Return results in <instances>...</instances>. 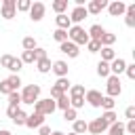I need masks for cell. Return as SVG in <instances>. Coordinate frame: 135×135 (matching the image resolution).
I'll return each instance as SVG.
<instances>
[{
	"label": "cell",
	"instance_id": "f1b7e54d",
	"mask_svg": "<svg viewBox=\"0 0 135 135\" xmlns=\"http://www.w3.org/2000/svg\"><path fill=\"white\" fill-rule=\"evenodd\" d=\"M55 105H57L59 110H68V108H70V97H68V93L61 95L59 99H55Z\"/></svg>",
	"mask_w": 135,
	"mask_h": 135
},
{
	"label": "cell",
	"instance_id": "ab89813d",
	"mask_svg": "<svg viewBox=\"0 0 135 135\" xmlns=\"http://www.w3.org/2000/svg\"><path fill=\"white\" fill-rule=\"evenodd\" d=\"M86 49H89V53H99V51H101V44H99L97 40H89V42H86Z\"/></svg>",
	"mask_w": 135,
	"mask_h": 135
},
{
	"label": "cell",
	"instance_id": "5b68a950",
	"mask_svg": "<svg viewBox=\"0 0 135 135\" xmlns=\"http://www.w3.org/2000/svg\"><path fill=\"white\" fill-rule=\"evenodd\" d=\"M15 13H17V0H4L0 6V15L4 19H13Z\"/></svg>",
	"mask_w": 135,
	"mask_h": 135
},
{
	"label": "cell",
	"instance_id": "bcb514c9",
	"mask_svg": "<svg viewBox=\"0 0 135 135\" xmlns=\"http://www.w3.org/2000/svg\"><path fill=\"white\" fill-rule=\"evenodd\" d=\"M124 131L131 133V135H135V120H129V122L124 124Z\"/></svg>",
	"mask_w": 135,
	"mask_h": 135
},
{
	"label": "cell",
	"instance_id": "6da1fadb",
	"mask_svg": "<svg viewBox=\"0 0 135 135\" xmlns=\"http://www.w3.org/2000/svg\"><path fill=\"white\" fill-rule=\"evenodd\" d=\"M68 40L74 42L76 46H80V44H86L89 42V34H86V30L82 25H72L68 30Z\"/></svg>",
	"mask_w": 135,
	"mask_h": 135
},
{
	"label": "cell",
	"instance_id": "7402d4cb",
	"mask_svg": "<svg viewBox=\"0 0 135 135\" xmlns=\"http://www.w3.org/2000/svg\"><path fill=\"white\" fill-rule=\"evenodd\" d=\"M114 42H116V34H110V32H105V34L99 38V44H101V46H112Z\"/></svg>",
	"mask_w": 135,
	"mask_h": 135
},
{
	"label": "cell",
	"instance_id": "d4e9b609",
	"mask_svg": "<svg viewBox=\"0 0 135 135\" xmlns=\"http://www.w3.org/2000/svg\"><path fill=\"white\" fill-rule=\"evenodd\" d=\"M25 120H27V114H25V112L19 108V110L15 112V116H13V122H15L17 127H21V124H25Z\"/></svg>",
	"mask_w": 135,
	"mask_h": 135
},
{
	"label": "cell",
	"instance_id": "c3c4849f",
	"mask_svg": "<svg viewBox=\"0 0 135 135\" xmlns=\"http://www.w3.org/2000/svg\"><path fill=\"white\" fill-rule=\"evenodd\" d=\"M17 110H19V108H13V105H8V108H6V114H8V118H13Z\"/></svg>",
	"mask_w": 135,
	"mask_h": 135
},
{
	"label": "cell",
	"instance_id": "52a82bcc",
	"mask_svg": "<svg viewBox=\"0 0 135 135\" xmlns=\"http://www.w3.org/2000/svg\"><path fill=\"white\" fill-rule=\"evenodd\" d=\"M86 131H91L93 135H101L103 131H108V124H105L101 118H95V120L86 122Z\"/></svg>",
	"mask_w": 135,
	"mask_h": 135
},
{
	"label": "cell",
	"instance_id": "44dd1931",
	"mask_svg": "<svg viewBox=\"0 0 135 135\" xmlns=\"http://www.w3.org/2000/svg\"><path fill=\"white\" fill-rule=\"evenodd\" d=\"M124 133H127V131H124V124L118 122V120L108 127V135H124Z\"/></svg>",
	"mask_w": 135,
	"mask_h": 135
},
{
	"label": "cell",
	"instance_id": "1f68e13d",
	"mask_svg": "<svg viewBox=\"0 0 135 135\" xmlns=\"http://www.w3.org/2000/svg\"><path fill=\"white\" fill-rule=\"evenodd\" d=\"M76 135H82L86 131V120H74V129H72Z\"/></svg>",
	"mask_w": 135,
	"mask_h": 135
},
{
	"label": "cell",
	"instance_id": "2e32d148",
	"mask_svg": "<svg viewBox=\"0 0 135 135\" xmlns=\"http://www.w3.org/2000/svg\"><path fill=\"white\" fill-rule=\"evenodd\" d=\"M124 23L129 27H135V4H127V11H124Z\"/></svg>",
	"mask_w": 135,
	"mask_h": 135
},
{
	"label": "cell",
	"instance_id": "7dc6e473",
	"mask_svg": "<svg viewBox=\"0 0 135 135\" xmlns=\"http://www.w3.org/2000/svg\"><path fill=\"white\" fill-rule=\"evenodd\" d=\"M38 135H51V127H46V124L38 127Z\"/></svg>",
	"mask_w": 135,
	"mask_h": 135
},
{
	"label": "cell",
	"instance_id": "f907efd6",
	"mask_svg": "<svg viewBox=\"0 0 135 135\" xmlns=\"http://www.w3.org/2000/svg\"><path fill=\"white\" fill-rule=\"evenodd\" d=\"M51 135H65V133H61V131H53Z\"/></svg>",
	"mask_w": 135,
	"mask_h": 135
},
{
	"label": "cell",
	"instance_id": "7c38bea8",
	"mask_svg": "<svg viewBox=\"0 0 135 135\" xmlns=\"http://www.w3.org/2000/svg\"><path fill=\"white\" fill-rule=\"evenodd\" d=\"M59 49H61V53H65V55H68V57H72V59L80 55V49H78L74 42H70V40L61 42V44H59Z\"/></svg>",
	"mask_w": 135,
	"mask_h": 135
},
{
	"label": "cell",
	"instance_id": "ffe728a7",
	"mask_svg": "<svg viewBox=\"0 0 135 135\" xmlns=\"http://www.w3.org/2000/svg\"><path fill=\"white\" fill-rule=\"evenodd\" d=\"M51 65H53V63H51V59H49V57H44V59H38V61H36V68H38V72H40V74H49V72H51Z\"/></svg>",
	"mask_w": 135,
	"mask_h": 135
},
{
	"label": "cell",
	"instance_id": "ee69618b",
	"mask_svg": "<svg viewBox=\"0 0 135 135\" xmlns=\"http://www.w3.org/2000/svg\"><path fill=\"white\" fill-rule=\"evenodd\" d=\"M34 57H36V61H38V59H44V57H46V51L40 49V46H36V49H34Z\"/></svg>",
	"mask_w": 135,
	"mask_h": 135
},
{
	"label": "cell",
	"instance_id": "d590c367",
	"mask_svg": "<svg viewBox=\"0 0 135 135\" xmlns=\"http://www.w3.org/2000/svg\"><path fill=\"white\" fill-rule=\"evenodd\" d=\"M19 103H21V95H19L17 91H13V93L8 95V105H13V108H19Z\"/></svg>",
	"mask_w": 135,
	"mask_h": 135
},
{
	"label": "cell",
	"instance_id": "816d5d0a",
	"mask_svg": "<svg viewBox=\"0 0 135 135\" xmlns=\"http://www.w3.org/2000/svg\"><path fill=\"white\" fill-rule=\"evenodd\" d=\"M68 135H76V133H74V131H70V133H68Z\"/></svg>",
	"mask_w": 135,
	"mask_h": 135
},
{
	"label": "cell",
	"instance_id": "83f0119b",
	"mask_svg": "<svg viewBox=\"0 0 135 135\" xmlns=\"http://www.w3.org/2000/svg\"><path fill=\"white\" fill-rule=\"evenodd\" d=\"M84 86L82 84H72L70 86V97H84Z\"/></svg>",
	"mask_w": 135,
	"mask_h": 135
},
{
	"label": "cell",
	"instance_id": "e0dca14e",
	"mask_svg": "<svg viewBox=\"0 0 135 135\" xmlns=\"http://www.w3.org/2000/svg\"><path fill=\"white\" fill-rule=\"evenodd\" d=\"M55 23H57V30H65V32H68V30L72 27V21H70V17H68L65 13H63V15H57V17H55Z\"/></svg>",
	"mask_w": 135,
	"mask_h": 135
},
{
	"label": "cell",
	"instance_id": "74e56055",
	"mask_svg": "<svg viewBox=\"0 0 135 135\" xmlns=\"http://www.w3.org/2000/svg\"><path fill=\"white\" fill-rule=\"evenodd\" d=\"M19 59H21V63H34V61H36L34 51H23V55H21Z\"/></svg>",
	"mask_w": 135,
	"mask_h": 135
},
{
	"label": "cell",
	"instance_id": "3957f363",
	"mask_svg": "<svg viewBox=\"0 0 135 135\" xmlns=\"http://www.w3.org/2000/svg\"><path fill=\"white\" fill-rule=\"evenodd\" d=\"M120 93H122V86H120V78L110 74V76H108V82H105V95L114 99V97H118Z\"/></svg>",
	"mask_w": 135,
	"mask_h": 135
},
{
	"label": "cell",
	"instance_id": "e575fe53",
	"mask_svg": "<svg viewBox=\"0 0 135 135\" xmlns=\"http://www.w3.org/2000/svg\"><path fill=\"white\" fill-rule=\"evenodd\" d=\"M6 80H8V84H11V89H13V91H17V89L21 86V78H19V74H13V76H8Z\"/></svg>",
	"mask_w": 135,
	"mask_h": 135
},
{
	"label": "cell",
	"instance_id": "9a60e30c",
	"mask_svg": "<svg viewBox=\"0 0 135 135\" xmlns=\"http://www.w3.org/2000/svg\"><path fill=\"white\" fill-rule=\"evenodd\" d=\"M124 68H127V61H124V59H120V57H116L114 61H110V74H112V76L122 74V72H124Z\"/></svg>",
	"mask_w": 135,
	"mask_h": 135
},
{
	"label": "cell",
	"instance_id": "d6a6232c",
	"mask_svg": "<svg viewBox=\"0 0 135 135\" xmlns=\"http://www.w3.org/2000/svg\"><path fill=\"white\" fill-rule=\"evenodd\" d=\"M21 44H23V51H34V49H36V40H34L32 36H25Z\"/></svg>",
	"mask_w": 135,
	"mask_h": 135
},
{
	"label": "cell",
	"instance_id": "ba28073f",
	"mask_svg": "<svg viewBox=\"0 0 135 135\" xmlns=\"http://www.w3.org/2000/svg\"><path fill=\"white\" fill-rule=\"evenodd\" d=\"M84 8H86L89 15H99L103 8H108V2H105V0H91Z\"/></svg>",
	"mask_w": 135,
	"mask_h": 135
},
{
	"label": "cell",
	"instance_id": "484cf974",
	"mask_svg": "<svg viewBox=\"0 0 135 135\" xmlns=\"http://www.w3.org/2000/svg\"><path fill=\"white\" fill-rule=\"evenodd\" d=\"M99 118H101V120L110 127V124H114V122H116V118H118V116H116V112H114V110H110V112H103Z\"/></svg>",
	"mask_w": 135,
	"mask_h": 135
},
{
	"label": "cell",
	"instance_id": "603a6c76",
	"mask_svg": "<svg viewBox=\"0 0 135 135\" xmlns=\"http://www.w3.org/2000/svg\"><path fill=\"white\" fill-rule=\"evenodd\" d=\"M51 8H53L57 15H63V11L68 8V0H55V2L51 4Z\"/></svg>",
	"mask_w": 135,
	"mask_h": 135
},
{
	"label": "cell",
	"instance_id": "9c48e42d",
	"mask_svg": "<svg viewBox=\"0 0 135 135\" xmlns=\"http://www.w3.org/2000/svg\"><path fill=\"white\" fill-rule=\"evenodd\" d=\"M124 11H127V4H124V2H120V0L108 2V13H110L112 17H120V15H124Z\"/></svg>",
	"mask_w": 135,
	"mask_h": 135
},
{
	"label": "cell",
	"instance_id": "4dcf8cb0",
	"mask_svg": "<svg viewBox=\"0 0 135 135\" xmlns=\"http://www.w3.org/2000/svg\"><path fill=\"white\" fill-rule=\"evenodd\" d=\"M114 103H116V101H114L112 97L103 95V99H101V105H99V108H103L105 112H110V110H114Z\"/></svg>",
	"mask_w": 135,
	"mask_h": 135
},
{
	"label": "cell",
	"instance_id": "4fadbf2b",
	"mask_svg": "<svg viewBox=\"0 0 135 135\" xmlns=\"http://www.w3.org/2000/svg\"><path fill=\"white\" fill-rule=\"evenodd\" d=\"M51 72H55V74H57V78H68V63H65L63 59H59V61H53V65H51Z\"/></svg>",
	"mask_w": 135,
	"mask_h": 135
},
{
	"label": "cell",
	"instance_id": "836d02e7",
	"mask_svg": "<svg viewBox=\"0 0 135 135\" xmlns=\"http://www.w3.org/2000/svg\"><path fill=\"white\" fill-rule=\"evenodd\" d=\"M23 68V63H21V59L19 57H13V61H11V65H8V70L13 72V74H19V70Z\"/></svg>",
	"mask_w": 135,
	"mask_h": 135
},
{
	"label": "cell",
	"instance_id": "ac0fdd59",
	"mask_svg": "<svg viewBox=\"0 0 135 135\" xmlns=\"http://www.w3.org/2000/svg\"><path fill=\"white\" fill-rule=\"evenodd\" d=\"M86 34H89V40H97V42H99V38L105 34V30H103L99 23H95V25H91V30H89Z\"/></svg>",
	"mask_w": 135,
	"mask_h": 135
},
{
	"label": "cell",
	"instance_id": "cb8c5ba5",
	"mask_svg": "<svg viewBox=\"0 0 135 135\" xmlns=\"http://www.w3.org/2000/svg\"><path fill=\"white\" fill-rule=\"evenodd\" d=\"M97 76H101V78H108V76H110V63H105V61H99V63H97Z\"/></svg>",
	"mask_w": 135,
	"mask_h": 135
},
{
	"label": "cell",
	"instance_id": "681fc988",
	"mask_svg": "<svg viewBox=\"0 0 135 135\" xmlns=\"http://www.w3.org/2000/svg\"><path fill=\"white\" fill-rule=\"evenodd\" d=\"M0 135H11V131H4V129H2V131H0Z\"/></svg>",
	"mask_w": 135,
	"mask_h": 135
},
{
	"label": "cell",
	"instance_id": "f546056e",
	"mask_svg": "<svg viewBox=\"0 0 135 135\" xmlns=\"http://www.w3.org/2000/svg\"><path fill=\"white\" fill-rule=\"evenodd\" d=\"M63 118H65L68 122H74V120H78V110H74V108H68V110H63Z\"/></svg>",
	"mask_w": 135,
	"mask_h": 135
},
{
	"label": "cell",
	"instance_id": "277c9868",
	"mask_svg": "<svg viewBox=\"0 0 135 135\" xmlns=\"http://www.w3.org/2000/svg\"><path fill=\"white\" fill-rule=\"evenodd\" d=\"M57 110V105H55V101L49 97V99H38L36 103H34V112H38V114H42V116H49V114H53Z\"/></svg>",
	"mask_w": 135,
	"mask_h": 135
},
{
	"label": "cell",
	"instance_id": "d6986e66",
	"mask_svg": "<svg viewBox=\"0 0 135 135\" xmlns=\"http://www.w3.org/2000/svg\"><path fill=\"white\" fill-rule=\"evenodd\" d=\"M101 61H105V63H110V61H114L116 59V53H114V49L112 46H101Z\"/></svg>",
	"mask_w": 135,
	"mask_h": 135
},
{
	"label": "cell",
	"instance_id": "30bf717a",
	"mask_svg": "<svg viewBox=\"0 0 135 135\" xmlns=\"http://www.w3.org/2000/svg\"><path fill=\"white\" fill-rule=\"evenodd\" d=\"M89 17V13H86V8L84 6H74V11L70 13V21L74 23V25H78L80 21H84Z\"/></svg>",
	"mask_w": 135,
	"mask_h": 135
},
{
	"label": "cell",
	"instance_id": "60d3db41",
	"mask_svg": "<svg viewBox=\"0 0 135 135\" xmlns=\"http://www.w3.org/2000/svg\"><path fill=\"white\" fill-rule=\"evenodd\" d=\"M11 61H13V55H8V53L0 57V65H2V68H6V70H8V65H11Z\"/></svg>",
	"mask_w": 135,
	"mask_h": 135
},
{
	"label": "cell",
	"instance_id": "7a4b0ae2",
	"mask_svg": "<svg viewBox=\"0 0 135 135\" xmlns=\"http://www.w3.org/2000/svg\"><path fill=\"white\" fill-rule=\"evenodd\" d=\"M19 95H21V103L34 105L40 99V84H25L23 93H19Z\"/></svg>",
	"mask_w": 135,
	"mask_h": 135
},
{
	"label": "cell",
	"instance_id": "8992f818",
	"mask_svg": "<svg viewBox=\"0 0 135 135\" xmlns=\"http://www.w3.org/2000/svg\"><path fill=\"white\" fill-rule=\"evenodd\" d=\"M44 11H46V6H44V2H32V6H30V19L32 21H40L42 17H44Z\"/></svg>",
	"mask_w": 135,
	"mask_h": 135
},
{
	"label": "cell",
	"instance_id": "b9f144b4",
	"mask_svg": "<svg viewBox=\"0 0 135 135\" xmlns=\"http://www.w3.org/2000/svg\"><path fill=\"white\" fill-rule=\"evenodd\" d=\"M0 93H4V95H11V93H13V89H11L8 80H2V82H0Z\"/></svg>",
	"mask_w": 135,
	"mask_h": 135
},
{
	"label": "cell",
	"instance_id": "5bb4252c",
	"mask_svg": "<svg viewBox=\"0 0 135 135\" xmlns=\"http://www.w3.org/2000/svg\"><path fill=\"white\" fill-rule=\"evenodd\" d=\"M42 124H44V116H42V114H38V112L27 114L25 127H30V129H38V127H42Z\"/></svg>",
	"mask_w": 135,
	"mask_h": 135
},
{
	"label": "cell",
	"instance_id": "7bdbcfd3",
	"mask_svg": "<svg viewBox=\"0 0 135 135\" xmlns=\"http://www.w3.org/2000/svg\"><path fill=\"white\" fill-rule=\"evenodd\" d=\"M124 72H127V76H129L131 80H135V63H127Z\"/></svg>",
	"mask_w": 135,
	"mask_h": 135
},
{
	"label": "cell",
	"instance_id": "8d00e7d4",
	"mask_svg": "<svg viewBox=\"0 0 135 135\" xmlns=\"http://www.w3.org/2000/svg\"><path fill=\"white\" fill-rule=\"evenodd\" d=\"M53 38L61 44V42H65V40H68V32H65V30H55V32H53Z\"/></svg>",
	"mask_w": 135,
	"mask_h": 135
},
{
	"label": "cell",
	"instance_id": "8fae6325",
	"mask_svg": "<svg viewBox=\"0 0 135 135\" xmlns=\"http://www.w3.org/2000/svg\"><path fill=\"white\" fill-rule=\"evenodd\" d=\"M101 99H103V95L99 91H95V89H91V91L84 93V101H89V105H93V108H99L101 105Z\"/></svg>",
	"mask_w": 135,
	"mask_h": 135
},
{
	"label": "cell",
	"instance_id": "4316f807",
	"mask_svg": "<svg viewBox=\"0 0 135 135\" xmlns=\"http://www.w3.org/2000/svg\"><path fill=\"white\" fill-rule=\"evenodd\" d=\"M53 86L59 89L61 93H68V91H70V80H68V78H57V82H55Z\"/></svg>",
	"mask_w": 135,
	"mask_h": 135
},
{
	"label": "cell",
	"instance_id": "f35d334b",
	"mask_svg": "<svg viewBox=\"0 0 135 135\" xmlns=\"http://www.w3.org/2000/svg\"><path fill=\"white\" fill-rule=\"evenodd\" d=\"M30 6H32V0H19L17 2V11H21V13H27Z\"/></svg>",
	"mask_w": 135,
	"mask_h": 135
},
{
	"label": "cell",
	"instance_id": "f6af8a7d",
	"mask_svg": "<svg viewBox=\"0 0 135 135\" xmlns=\"http://www.w3.org/2000/svg\"><path fill=\"white\" fill-rule=\"evenodd\" d=\"M124 116H127L129 120H135V108H133V105H129V108L124 110Z\"/></svg>",
	"mask_w": 135,
	"mask_h": 135
}]
</instances>
